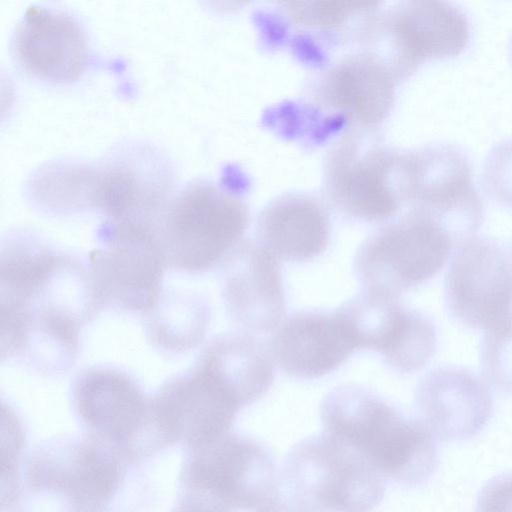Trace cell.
<instances>
[{"label": "cell", "mask_w": 512, "mask_h": 512, "mask_svg": "<svg viewBox=\"0 0 512 512\" xmlns=\"http://www.w3.org/2000/svg\"><path fill=\"white\" fill-rule=\"evenodd\" d=\"M0 302L2 361L43 376L71 369L99 313L87 264L28 230L2 238Z\"/></svg>", "instance_id": "obj_1"}, {"label": "cell", "mask_w": 512, "mask_h": 512, "mask_svg": "<svg viewBox=\"0 0 512 512\" xmlns=\"http://www.w3.org/2000/svg\"><path fill=\"white\" fill-rule=\"evenodd\" d=\"M138 464L85 434L46 440L24 459L8 511L116 512Z\"/></svg>", "instance_id": "obj_2"}, {"label": "cell", "mask_w": 512, "mask_h": 512, "mask_svg": "<svg viewBox=\"0 0 512 512\" xmlns=\"http://www.w3.org/2000/svg\"><path fill=\"white\" fill-rule=\"evenodd\" d=\"M323 431L357 450L384 480L405 488L425 484L439 465L436 437L370 389L342 385L320 406Z\"/></svg>", "instance_id": "obj_3"}, {"label": "cell", "mask_w": 512, "mask_h": 512, "mask_svg": "<svg viewBox=\"0 0 512 512\" xmlns=\"http://www.w3.org/2000/svg\"><path fill=\"white\" fill-rule=\"evenodd\" d=\"M275 460L259 440L230 432L186 451L174 508L178 512H242L280 491Z\"/></svg>", "instance_id": "obj_4"}, {"label": "cell", "mask_w": 512, "mask_h": 512, "mask_svg": "<svg viewBox=\"0 0 512 512\" xmlns=\"http://www.w3.org/2000/svg\"><path fill=\"white\" fill-rule=\"evenodd\" d=\"M249 221L248 207L234 193L208 181L188 185L171 197L158 223L168 268L196 275L220 267Z\"/></svg>", "instance_id": "obj_5"}, {"label": "cell", "mask_w": 512, "mask_h": 512, "mask_svg": "<svg viewBox=\"0 0 512 512\" xmlns=\"http://www.w3.org/2000/svg\"><path fill=\"white\" fill-rule=\"evenodd\" d=\"M280 482L283 493L318 512H371L385 495L384 479L370 463L325 431L290 449Z\"/></svg>", "instance_id": "obj_6"}, {"label": "cell", "mask_w": 512, "mask_h": 512, "mask_svg": "<svg viewBox=\"0 0 512 512\" xmlns=\"http://www.w3.org/2000/svg\"><path fill=\"white\" fill-rule=\"evenodd\" d=\"M157 228L151 223L104 222L99 246L86 263L98 312L145 316L155 307L168 269Z\"/></svg>", "instance_id": "obj_7"}, {"label": "cell", "mask_w": 512, "mask_h": 512, "mask_svg": "<svg viewBox=\"0 0 512 512\" xmlns=\"http://www.w3.org/2000/svg\"><path fill=\"white\" fill-rule=\"evenodd\" d=\"M70 402L85 435L137 463L163 448L153 426L151 396L119 367L93 365L79 371L70 385Z\"/></svg>", "instance_id": "obj_8"}, {"label": "cell", "mask_w": 512, "mask_h": 512, "mask_svg": "<svg viewBox=\"0 0 512 512\" xmlns=\"http://www.w3.org/2000/svg\"><path fill=\"white\" fill-rule=\"evenodd\" d=\"M402 152L375 130L352 129L331 147L324 164L329 202L349 218L379 223L391 219L403 203Z\"/></svg>", "instance_id": "obj_9"}, {"label": "cell", "mask_w": 512, "mask_h": 512, "mask_svg": "<svg viewBox=\"0 0 512 512\" xmlns=\"http://www.w3.org/2000/svg\"><path fill=\"white\" fill-rule=\"evenodd\" d=\"M243 407L235 388L201 354L151 395L152 421L161 445L178 444L185 452L230 433Z\"/></svg>", "instance_id": "obj_10"}, {"label": "cell", "mask_w": 512, "mask_h": 512, "mask_svg": "<svg viewBox=\"0 0 512 512\" xmlns=\"http://www.w3.org/2000/svg\"><path fill=\"white\" fill-rule=\"evenodd\" d=\"M455 247L434 218L409 210L364 240L354 271L364 289L399 297L438 274Z\"/></svg>", "instance_id": "obj_11"}, {"label": "cell", "mask_w": 512, "mask_h": 512, "mask_svg": "<svg viewBox=\"0 0 512 512\" xmlns=\"http://www.w3.org/2000/svg\"><path fill=\"white\" fill-rule=\"evenodd\" d=\"M404 205L434 218L455 244L475 236L483 209L472 183L468 158L451 144H432L402 152Z\"/></svg>", "instance_id": "obj_12"}, {"label": "cell", "mask_w": 512, "mask_h": 512, "mask_svg": "<svg viewBox=\"0 0 512 512\" xmlns=\"http://www.w3.org/2000/svg\"><path fill=\"white\" fill-rule=\"evenodd\" d=\"M469 40V20L457 5L410 0L382 10L366 50L376 54L400 82L427 61L459 55Z\"/></svg>", "instance_id": "obj_13"}, {"label": "cell", "mask_w": 512, "mask_h": 512, "mask_svg": "<svg viewBox=\"0 0 512 512\" xmlns=\"http://www.w3.org/2000/svg\"><path fill=\"white\" fill-rule=\"evenodd\" d=\"M449 314L487 331L512 318V253L496 240L473 236L451 255L444 282Z\"/></svg>", "instance_id": "obj_14"}, {"label": "cell", "mask_w": 512, "mask_h": 512, "mask_svg": "<svg viewBox=\"0 0 512 512\" xmlns=\"http://www.w3.org/2000/svg\"><path fill=\"white\" fill-rule=\"evenodd\" d=\"M13 50L28 74L53 84L78 80L90 59L87 35L77 18L43 5L30 6L19 20Z\"/></svg>", "instance_id": "obj_15"}, {"label": "cell", "mask_w": 512, "mask_h": 512, "mask_svg": "<svg viewBox=\"0 0 512 512\" xmlns=\"http://www.w3.org/2000/svg\"><path fill=\"white\" fill-rule=\"evenodd\" d=\"M397 80L373 52L341 57L318 77L316 103L340 115L355 129L376 130L392 111Z\"/></svg>", "instance_id": "obj_16"}, {"label": "cell", "mask_w": 512, "mask_h": 512, "mask_svg": "<svg viewBox=\"0 0 512 512\" xmlns=\"http://www.w3.org/2000/svg\"><path fill=\"white\" fill-rule=\"evenodd\" d=\"M220 268L229 318L246 332L277 329L286 311L278 260L256 241L243 240Z\"/></svg>", "instance_id": "obj_17"}, {"label": "cell", "mask_w": 512, "mask_h": 512, "mask_svg": "<svg viewBox=\"0 0 512 512\" xmlns=\"http://www.w3.org/2000/svg\"><path fill=\"white\" fill-rule=\"evenodd\" d=\"M170 170L157 153L122 152L95 174L94 208L105 221L157 223L171 197Z\"/></svg>", "instance_id": "obj_18"}, {"label": "cell", "mask_w": 512, "mask_h": 512, "mask_svg": "<svg viewBox=\"0 0 512 512\" xmlns=\"http://www.w3.org/2000/svg\"><path fill=\"white\" fill-rule=\"evenodd\" d=\"M416 417L443 441H464L480 433L493 411L487 384L460 366L428 372L415 391Z\"/></svg>", "instance_id": "obj_19"}, {"label": "cell", "mask_w": 512, "mask_h": 512, "mask_svg": "<svg viewBox=\"0 0 512 512\" xmlns=\"http://www.w3.org/2000/svg\"><path fill=\"white\" fill-rule=\"evenodd\" d=\"M269 349L274 363L283 372L307 380L330 374L356 348L337 310H303L282 321Z\"/></svg>", "instance_id": "obj_20"}, {"label": "cell", "mask_w": 512, "mask_h": 512, "mask_svg": "<svg viewBox=\"0 0 512 512\" xmlns=\"http://www.w3.org/2000/svg\"><path fill=\"white\" fill-rule=\"evenodd\" d=\"M330 217L315 196L288 193L272 200L256 223V242L278 261L301 263L319 256L330 239Z\"/></svg>", "instance_id": "obj_21"}, {"label": "cell", "mask_w": 512, "mask_h": 512, "mask_svg": "<svg viewBox=\"0 0 512 512\" xmlns=\"http://www.w3.org/2000/svg\"><path fill=\"white\" fill-rule=\"evenodd\" d=\"M375 1H291L283 4L289 24L332 44L368 47L380 14Z\"/></svg>", "instance_id": "obj_22"}, {"label": "cell", "mask_w": 512, "mask_h": 512, "mask_svg": "<svg viewBox=\"0 0 512 512\" xmlns=\"http://www.w3.org/2000/svg\"><path fill=\"white\" fill-rule=\"evenodd\" d=\"M337 312L356 349L376 351L385 359L402 342L416 310L404 307L398 296L363 289Z\"/></svg>", "instance_id": "obj_23"}, {"label": "cell", "mask_w": 512, "mask_h": 512, "mask_svg": "<svg viewBox=\"0 0 512 512\" xmlns=\"http://www.w3.org/2000/svg\"><path fill=\"white\" fill-rule=\"evenodd\" d=\"M231 383L244 406L260 399L274 380V361L264 343L250 332L215 336L200 352Z\"/></svg>", "instance_id": "obj_24"}, {"label": "cell", "mask_w": 512, "mask_h": 512, "mask_svg": "<svg viewBox=\"0 0 512 512\" xmlns=\"http://www.w3.org/2000/svg\"><path fill=\"white\" fill-rule=\"evenodd\" d=\"M211 319L209 302L196 292L163 291L145 315V332L152 346L168 354H182L203 341Z\"/></svg>", "instance_id": "obj_25"}, {"label": "cell", "mask_w": 512, "mask_h": 512, "mask_svg": "<svg viewBox=\"0 0 512 512\" xmlns=\"http://www.w3.org/2000/svg\"><path fill=\"white\" fill-rule=\"evenodd\" d=\"M480 362L486 382L499 392L512 395V318L484 331Z\"/></svg>", "instance_id": "obj_26"}, {"label": "cell", "mask_w": 512, "mask_h": 512, "mask_svg": "<svg viewBox=\"0 0 512 512\" xmlns=\"http://www.w3.org/2000/svg\"><path fill=\"white\" fill-rule=\"evenodd\" d=\"M483 184L495 200L512 208V139L490 151L483 169Z\"/></svg>", "instance_id": "obj_27"}, {"label": "cell", "mask_w": 512, "mask_h": 512, "mask_svg": "<svg viewBox=\"0 0 512 512\" xmlns=\"http://www.w3.org/2000/svg\"><path fill=\"white\" fill-rule=\"evenodd\" d=\"M475 512H512V473L496 475L482 486Z\"/></svg>", "instance_id": "obj_28"}, {"label": "cell", "mask_w": 512, "mask_h": 512, "mask_svg": "<svg viewBox=\"0 0 512 512\" xmlns=\"http://www.w3.org/2000/svg\"><path fill=\"white\" fill-rule=\"evenodd\" d=\"M242 512H318L291 496L278 492L261 505Z\"/></svg>", "instance_id": "obj_29"}, {"label": "cell", "mask_w": 512, "mask_h": 512, "mask_svg": "<svg viewBox=\"0 0 512 512\" xmlns=\"http://www.w3.org/2000/svg\"><path fill=\"white\" fill-rule=\"evenodd\" d=\"M509 56L511 58V62H512V36H511V39L509 40Z\"/></svg>", "instance_id": "obj_30"}]
</instances>
